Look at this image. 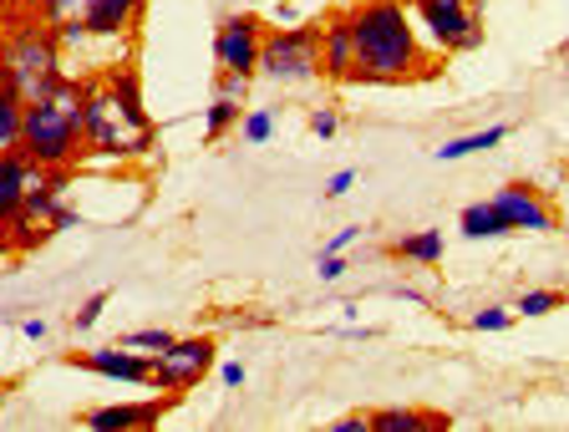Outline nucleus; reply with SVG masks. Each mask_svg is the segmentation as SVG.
Listing matches in <instances>:
<instances>
[{
    "mask_svg": "<svg viewBox=\"0 0 569 432\" xmlns=\"http://www.w3.org/2000/svg\"><path fill=\"white\" fill-rule=\"evenodd\" d=\"M61 37L57 26L41 16L16 11V21L0 31V87L16 92L21 102H41L67 82V61H61Z\"/></svg>",
    "mask_w": 569,
    "mask_h": 432,
    "instance_id": "2",
    "label": "nucleus"
},
{
    "mask_svg": "<svg viewBox=\"0 0 569 432\" xmlns=\"http://www.w3.org/2000/svg\"><path fill=\"white\" fill-rule=\"evenodd\" d=\"M102 87L112 92V102H118V112L132 122V128L153 132V118H148V102H142V77L132 61H112L102 72Z\"/></svg>",
    "mask_w": 569,
    "mask_h": 432,
    "instance_id": "14",
    "label": "nucleus"
},
{
    "mask_svg": "<svg viewBox=\"0 0 569 432\" xmlns=\"http://www.w3.org/2000/svg\"><path fill=\"white\" fill-rule=\"evenodd\" d=\"M351 37H356V77L351 87H402V82H432L442 72L438 51L422 41L407 0H356Z\"/></svg>",
    "mask_w": 569,
    "mask_h": 432,
    "instance_id": "1",
    "label": "nucleus"
},
{
    "mask_svg": "<svg viewBox=\"0 0 569 432\" xmlns=\"http://www.w3.org/2000/svg\"><path fill=\"white\" fill-rule=\"evenodd\" d=\"M260 47H264V21L254 11H234L213 31V67L239 77H260Z\"/></svg>",
    "mask_w": 569,
    "mask_h": 432,
    "instance_id": "8",
    "label": "nucleus"
},
{
    "mask_svg": "<svg viewBox=\"0 0 569 432\" xmlns=\"http://www.w3.org/2000/svg\"><path fill=\"white\" fill-rule=\"evenodd\" d=\"M21 11L41 16L47 26H61V21H77V16L92 11V0H21Z\"/></svg>",
    "mask_w": 569,
    "mask_h": 432,
    "instance_id": "22",
    "label": "nucleus"
},
{
    "mask_svg": "<svg viewBox=\"0 0 569 432\" xmlns=\"http://www.w3.org/2000/svg\"><path fill=\"white\" fill-rule=\"evenodd\" d=\"M565 301H569L565 290H523L519 301H513V315H523V321H539V315L559 311Z\"/></svg>",
    "mask_w": 569,
    "mask_h": 432,
    "instance_id": "24",
    "label": "nucleus"
},
{
    "mask_svg": "<svg viewBox=\"0 0 569 432\" xmlns=\"http://www.w3.org/2000/svg\"><path fill=\"white\" fill-rule=\"evenodd\" d=\"M82 143H87V158H112V163H128V158H148V153H153L158 128L153 132L132 128V122L118 112L112 92L102 87V77H87V92H82Z\"/></svg>",
    "mask_w": 569,
    "mask_h": 432,
    "instance_id": "4",
    "label": "nucleus"
},
{
    "mask_svg": "<svg viewBox=\"0 0 569 432\" xmlns=\"http://www.w3.org/2000/svg\"><path fill=\"white\" fill-rule=\"evenodd\" d=\"M367 428L417 432V428H448V418H442V412H417V408H381V412H367Z\"/></svg>",
    "mask_w": 569,
    "mask_h": 432,
    "instance_id": "19",
    "label": "nucleus"
},
{
    "mask_svg": "<svg viewBox=\"0 0 569 432\" xmlns=\"http://www.w3.org/2000/svg\"><path fill=\"white\" fill-rule=\"evenodd\" d=\"M142 11H148V0H92V11L82 16V26H87V37H97V41H118L142 21Z\"/></svg>",
    "mask_w": 569,
    "mask_h": 432,
    "instance_id": "15",
    "label": "nucleus"
},
{
    "mask_svg": "<svg viewBox=\"0 0 569 432\" xmlns=\"http://www.w3.org/2000/svg\"><path fill=\"white\" fill-rule=\"evenodd\" d=\"M11 254H16V244H11V229H6V224H0V264H6V260H11Z\"/></svg>",
    "mask_w": 569,
    "mask_h": 432,
    "instance_id": "38",
    "label": "nucleus"
},
{
    "mask_svg": "<svg viewBox=\"0 0 569 432\" xmlns=\"http://www.w3.org/2000/svg\"><path fill=\"white\" fill-rule=\"evenodd\" d=\"M21 118H26V102L0 87V153H6V148H21Z\"/></svg>",
    "mask_w": 569,
    "mask_h": 432,
    "instance_id": "23",
    "label": "nucleus"
},
{
    "mask_svg": "<svg viewBox=\"0 0 569 432\" xmlns=\"http://www.w3.org/2000/svg\"><path fill=\"white\" fill-rule=\"evenodd\" d=\"M82 92L87 77H67L51 97L26 102L21 118V148L41 163V169H77L87 158L82 143Z\"/></svg>",
    "mask_w": 569,
    "mask_h": 432,
    "instance_id": "3",
    "label": "nucleus"
},
{
    "mask_svg": "<svg viewBox=\"0 0 569 432\" xmlns=\"http://www.w3.org/2000/svg\"><path fill=\"white\" fill-rule=\"evenodd\" d=\"M458 229H462V240H509L513 234V229L503 224V214L493 209V199H478V204L462 209Z\"/></svg>",
    "mask_w": 569,
    "mask_h": 432,
    "instance_id": "18",
    "label": "nucleus"
},
{
    "mask_svg": "<svg viewBox=\"0 0 569 432\" xmlns=\"http://www.w3.org/2000/svg\"><path fill=\"white\" fill-rule=\"evenodd\" d=\"M310 132H316L320 143H331L336 132H341V112H336V108H316V112H310Z\"/></svg>",
    "mask_w": 569,
    "mask_h": 432,
    "instance_id": "30",
    "label": "nucleus"
},
{
    "mask_svg": "<svg viewBox=\"0 0 569 432\" xmlns=\"http://www.w3.org/2000/svg\"><path fill=\"white\" fill-rule=\"evenodd\" d=\"M71 372H92L107 376V382H128V386H153V356L148 351H132V346H102V351H71L61 356Z\"/></svg>",
    "mask_w": 569,
    "mask_h": 432,
    "instance_id": "9",
    "label": "nucleus"
},
{
    "mask_svg": "<svg viewBox=\"0 0 569 432\" xmlns=\"http://www.w3.org/2000/svg\"><path fill=\"white\" fill-rule=\"evenodd\" d=\"M16 11H21V0H0V31L16 21Z\"/></svg>",
    "mask_w": 569,
    "mask_h": 432,
    "instance_id": "37",
    "label": "nucleus"
},
{
    "mask_svg": "<svg viewBox=\"0 0 569 432\" xmlns=\"http://www.w3.org/2000/svg\"><path fill=\"white\" fill-rule=\"evenodd\" d=\"M107 305H112V290H97V295H87V301L77 305V315H71V325H77V331H92V325L102 321Z\"/></svg>",
    "mask_w": 569,
    "mask_h": 432,
    "instance_id": "27",
    "label": "nucleus"
},
{
    "mask_svg": "<svg viewBox=\"0 0 569 432\" xmlns=\"http://www.w3.org/2000/svg\"><path fill=\"white\" fill-rule=\"evenodd\" d=\"M239 118H244V102H234V97H213L209 108H203V143H219V138L239 132Z\"/></svg>",
    "mask_w": 569,
    "mask_h": 432,
    "instance_id": "20",
    "label": "nucleus"
},
{
    "mask_svg": "<svg viewBox=\"0 0 569 432\" xmlns=\"http://www.w3.org/2000/svg\"><path fill=\"white\" fill-rule=\"evenodd\" d=\"M21 336H26V341H47V336H51V325L41 321V315H31V321H21Z\"/></svg>",
    "mask_w": 569,
    "mask_h": 432,
    "instance_id": "36",
    "label": "nucleus"
},
{
    "mask_svg": "<svg viewBox=\"0 0 569 432\" xmlns=\"http://www.w3.org/2000/svg\"><path fill=\"white\" fill-rule=\"evenodd\" d=\"M473 331H509L513 325V305H483V311H473Z\"/></svg>",
    "mask_w": 569,
    "mask_h": 432,
    "instance_id": "28",
    "label": "nucleus"
},
{
    "mask_svg": "<svg viewBox=\"0 0 569 432\" xmlns=\"http://www.w3.org/2000/svg\"><path fill=\"white\" fill-rule=\"evenodd\" d=\"M6 229H11V244H16V254H36V250H41V244L51 240V234H57V229L47 224V219H31V214H16Z\"/></svg>",
    "mask_w": 569,
    "mask_h": 432,
    "instance_id": "21",
    "label": "nucleus"
},
{
    "mask_svg": "<svg viewBox=\"0 0 569 432\" xmlns=\"http://www.w3.org/2000/svg\"><path fill=\"white\" fill-rule=\"evenodd\" d=\"M77 224H82V214H77L71 204H61L57 214H51V229H57V234H61V229H77Z\"/></svg>",
    "mask_w": 569,
    "mask_h": 432,
    "instance_id": "34",
    "label": "nucleus"
},
{
    "mask_svg": "<svg viewBox=\"0 0 569 432\" xmlns=\"http://www.w3.org/2000/svg\"><path fill=\"white\" fill-rule=\"evenodd\" d=\"M391 260H407V264H422V270H432V264H442V254H448V240H442V229H417V234H402V240H391Z\"/></svg>",
    "mask_w": 569,
    "mask_h": 432,
    "instance_id": "16",
    "label": "nucleus"
},
{
    "mask_svg": "<svg viewBox=\"0 0 569 432\" xmlns=\"http://www.w3.org/2000/svg\"><path fill=\"white\" fill-rule=\"evenodd\" d=\"M249 82H254V77L213 72V97H234V102H244V97H249Z\"/></svg>",
    "mask_w": 569,
    "mask_h": 432,
    "instance_id": "29",
    "label": "nucleus"
},
{
    "mask_svg": "<svg viewBox=\"0 0 569 432\" xmlns=\"http://www.w3.org/2000/svg\"><path fill=\"white\" fill-rule=\"evenodd\" d=\"M219 361V341L213 336H173V346L153 356V386L158 392H193Z\"/></svg>",
    "mask_w": 569,
    "mask_h": 432,
    "instance_id": "7",
    "label": "nucleus"
},
{
    "mask_svg": "<svg viewBox=\"0 0 569 432\" xmlns=\"http://www.w3.org/2000/svg\"><path fill=\"white\" fill-rule=\"evenodd\" d=\"M219 382H224L229 392H234V386H244V366H239V361H224V366H219Z\"/></svg>",
    "mask_w": 569,
    "mask_h": 432,
    "instance_id": "35",
    "label": "nucleus"
},
{
    "mask_svg": "<svg viewBox=\"0 0 569 432\" xmlns=\"http://www.w3.org/2000/svg\"><path fill=\"white\" fill-rule=\"evenodd\" d=\"M36 179H41V163L26 148H6L0 153V224H11L26 209V193H31Z\"/></svg>",
    "mask_w": 569,
    "mask_h": 432,
    "instance_id": "13",
    "label": "nucleus"
},
{
    "mask_svg": "<svg viewBox=\"0 0 569 432\" xmlns=\"http://www.w3.org/2000/svg\"><path fill=\"white\" fill-rule=\"evenodd\" d=\"M356 240H361V229H356V224L336 229L331 240H326V254H346V250H351V244H356Z\"/></svg>",
    "mask_w": 569,
    "mask_h": 432,
    "instance_id": "33",
    "label": "nucleus"
},
{
    "mask_svg": "<svg viewBox=\"0 0 569 432\" xmlns=\"http://www.w3.org/2000/svg\"><path fill=\"white\" fill-rule=\"evenodd\" d=\"M316 275H320V280H341V275H346V254H326V250H320Z\"/></svg>",
    "mask_w": 569,
    "mask_h": 432,
    "instance_id": "31",
    "label": "nucleus"
},
{
    "mask_svg": "<svg viewBox=\"0 0 569 432\" xmlns=\"http://www.w3.org/2000/svg\"><path fill=\"white\" fill-rule=\"evenodd\" d=\"M351 189H356V169H341V173H331V179H326V199H346Z\"/></svg>",
    "mask_w": 569,
    "mask_h": 432,
    "instance_id": "32",
    "label": "nucleus"
},
{
    "mask_svg": "<svg viewBox=\"0 0 569 432\" xmlns=\"http://www.w3.org/2000/svg\"><path fill=\"white\" fill-rule=\"evenodd\" d=\"M509 138V122H493V128H478V132H462V138H448L442 148H432L438 163H458V158H473V153H488Z\"/></svg>",
    "mask_w": 569,
    "mask_h": 432,
    "instance_id": "17",
    "label": "nucleus"
},
{
    "mask_svg": "<svg viewBox=\"0 0 569 432\" xmlns=\"http://www.w3.org/2000/svg\"><path fill=\"white\" fill-rule=\"evenodd\" d=\"M173 402H178L173 392L153 396V402H112V408L82 412V422L92 432H148V428H158V422H163V412L173 408Z\"/></svg>",
    "mask_w": 569,
    "mask_h": 432,
    "instance_id": "12",
    "label": "nucleus"
},
{
    "mask_svg": "<svg viewBox=\"0 0 569 432\" xmlns=\"http://www.w3.org/2000/svg\"><path fill=\"white\" fill-rule=\"evenodd\" d=\"M493 209L503 214V224H509L513 234H549V229L559 224L555 204H549V199H545L539 189H533L529 179L503 183V189L493 193Z\"/></svg>",
    "mask_w": 569,
    "mask_h": 432,
    "instance_id": "10",
    "label": "nucleus"
},
{
    "mask_svg": "<svg viewBox=\"0 0 569 432\" xmlns=\"http://www.w3.org/2000/svg\"><path fill=\"white\" fill-rule=\"evenodd\" d=\"M260 77H270V82H280V87L320 82V21H306V26H264Z\"/></svg>",
    "mask_w": 569,
    "mask_h": 432,
    "instance_id": "6",
    "label": "nucleus"
},
{
    "mask_svg": "<svg viewBox=\"0 0 569 432\" xmlns=\"http://www.w3.org/2000/svg\"><path fill=\"white\" fill-rule=\"evenodd\" d=\"M0 386H11V382H0Z\"/></svg>",
    "mask_w": 569,
    "mask_h": 432,
    "instance_id": "40",
    "label": "nucleus"
},
{
    "mask_svg": "<svg viewBox=\"0 0 569 432\" xmlns=\"http://www.w3.org/2000/svg\"><path fill=\"white\" fill-rule=\"evenodd\" d=\"M320 77L336 87H351L356 77V37H351V11H331L320 21Z\"/></svg>",
    "mask_w": 569,
    "mask_h": 432,
    "instance_id": "11",
    "label": "nucleus"
},
{
    "mask_svg": "<svg viewBox=\"0 0 569 432\" xmlns=\"http://www.w3.org/2000/svg\"><path fill=\"white\" fill-rule=\"evenodd\" d=\"M478 6H483V0H478Z\"/></svg>",
    "mask_w": 569,
    "mask_h": 432,
    "instance_id": "41",
    "label": "nucleus"
},
{
    "mask_svg": "<svg viewBox=\"0 0 569 432\" xmlns=\"http://www.w3.org/2000/svg\"><path fill=\"white\" fill-rule=\"evenodd\" d=\"M122 346L132 351H148V356H158V351L173 346V331L168 325H138V331H122Z\"/></svg>",
    "mask_w": 569,
    "mask_h": 432,
    "instance_id": "26",
    "label": "nucleus"
},
{
    "mask_svg": "<svg viewBox=\"0 0 569 432\" xmlns=\"http://www.w3.org/2000/svg\"><path fill=\"white\" fill-rule=\"evenodd\" d=\"M417 31L438 57L483 47V6L478 0H407Z\"/></svg>",
    "mask_w": 569,
    "mask_h": 432,
    "instance_id": "5",
    "label": "nucleus"
},
{
    "mask_svg": "<svg viewBox=\"0 0 569 432\" xmlns=\"http://www.w3.org/2000/svg\"><path fill=\"white\" fill-rule=\"evenodd\" d=\"M336 428H341V432H356V428H367V412H351V418H341V422H336Z\"/></svg>",
    "mask_w": 569,
    "mask_h": 432,
    "instance_id": "39",
    "label": "nucleus"
},
{
    "mask_svg": "<svg viewBox=\"0 0 569 432\" xmlns=\"http://www.w3.org/2000/svg\"><path fill=\"white\" fill-rule=\"evenodd\" d=\"M239 138H244L249 148H264L274 138V112L270 108H244V118H239Z\"/></svg>",
    "mask_w": 569,
    "mask_h": 432,
    "instance_id": "25",
    "label": "nucleus"
}]
</instances>
